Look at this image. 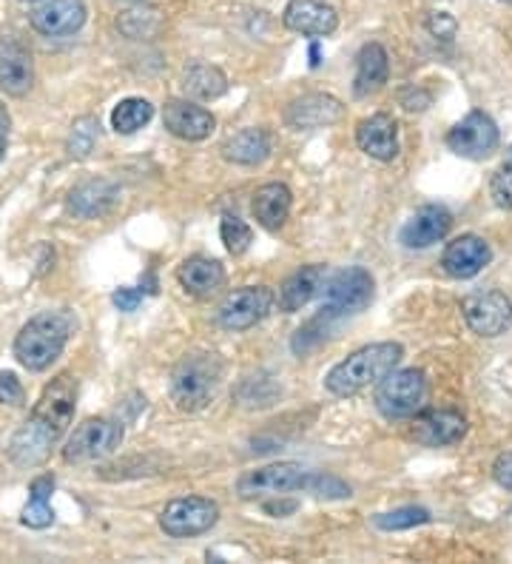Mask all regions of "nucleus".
I'll return each mask as SVG.
<instances>
[{"label": "nucleus", "mask_w": 512, "mask_h": 564, "mask_svg": "<svg viewBox=\"0 0 512 564\" xmlns=\"http://www.w3.org/2000/svg\"><path fill=\"white\" fill-rule=\"evenodd\" d=\"M77 408V379L61 373L43 388L41 400L34 402L32 416L23 422L9 440L7 454L18 468H37L52 456V447L66 436L75 420Z\"/></svg>", "instance_id": "f257e3e1"}, {"label": "nucleus", "mask_w": 512, "mask_h": 564, "mask_svg": "<svg viewBox=\"0 0 512 564\" xmlns=\"http://www.w3.org/2000/svg\"><path fill=\"white\" fill-rule=\"evenodd\" d=\"M77 330V317L68 308L41 311L34 314L21 334L14 337V359L26 368V371H46L52 362H57L66 351L68 339Z\"/></svg>", "instance_id": "f03ea898"}, {"label": "nucleus", "mask_w": 512, "mask_h": 564, "mask_svg": "<svg viewBox=\"0 0 512 564\" xmlns=\"http://www.w3.org/2000/svg\"><path fill=\"white\" fill-rule=\"evenodd\" d=\"M404 357L402 343H373L364 345L359 351L350 354L348 359H341L334 365L325 377V388L334 397H356L364 388L379 386Z\"/></svg>", "instance_id": "7ed1b4c3"}, {"label": "nucleus", "mask_w": 512, "mask_h": 564, "mask_svg": "<svg viewBox=\"0 0 512 564\" xmlns=\"http://www.w3.org/2000/svg\"><path fill=\"white\" fill-rule=\"evenodd\" d=\"M222 373L226 365L214 351H194L185 354L168 379L171 402L185 413H197L203 408L211 405L217 397L219 386H222Z\"/></svg>", "instance_id": "20e7f679"}, {"label": "nucleus", "mask_w": 512, "mask_h": 564, "mask_svg": "<svg viewBox=\"0 0 512 564\" xmlns=\"http://www.w3.org/2000/svg\"><path fill=\"white\" fill-rule=\"evenodd\" d=\"M427 400V377L418 368H393L375 388V408L384 420H410Z\"/></svg>", "instance_id": "39448f33"}, {"label": "nucleus", "mask_w": 512, "mask_h": 564, "mask_svg": "<svg viewBox=\"0 0 512 564\" xmlns=\"http://www.w3.org/2000/svg\"><path fill=\"white\" fill-rule=\"evenodd\" d=\"M322 294H325L322 311H325L330 319H341L350 317V314H359V311H364L373 303L375 282L368 269H362V265H350V269L336 271L330 280H325Z\"/></svg>", "instance_id": "423d86ee"}, {"label": "nucleus", "mask_w": 512, "mask_h": 564, "mask_svg": "<svg viewBox=\"0 0 512 564\" xmlns=\"http://www.w3.org/2000/svg\"><path fill=\"white\" fill-rule=\"evenodd\" d=\"M123 442V425L106 416H91L68 434L66 447H63V459L68 465H89L111 456Z\"/></svg>", "instance_id": "0eeeda50"}, {"label": "nucleus", "mask_w": 512, "mask_h": 564, "mask_svg": "<svg viewBox=\"0 0 512 564\" xmlns=\"http://www.w3.org/2000/svg\"><path fill=\"white\" fill-rule=\"evenodd\" d=\"M219 522V505L205 496H183L174 499L160 513V528L174 539H192L208 533Z\"/></svg>", "instance_id": "6e6552de"}, {"label": "nucleus", "mask_w": 512, "mask_h": 564, "mask_svg": "<svg viewBox=\"0 0 512 564\" xmlns=\"http://www.w3.org/2000/svg\"><path fill=\"white\" fill-rule=\"evenodd\" d=\"M447 149L456 158L465 160H487L501 143L499 126L495 120L481 109H472L465 120H458L450 131H447Z\"/></svg>", "instance_id": "1a4fd4ad"}, {"label": "nucleus", "mask_w": 512, "mask_h": 564, "mask_svg": "<svg viewBox=\"0 0 512 564\" xmlns=\"http://www.w3.org/2000/svg\"><path fill=\"white\" fill-rule=\"evenodd\" d=\"M311 470L302 468L299 462H276L265 468L248 470L239 476L237 494L242 499H265V496H285L305 488V479Z\"/></svg>", "instance_id": "9d476101"}, {"label": "nucleus", "mask_w": 512, "mask_h": 564, "mask_svg": "<svg viewBox=\"0 0 512 564\" xmlns=\"http://www.w3.org/2000/svg\"><path fill=\"white\" fill-rule=\"evenodd\" d=\"M461 314L472 334L484 339L501 337L512 328V300L504 291H478V294L465 296Z\"/></svg>", "instance_id": "9b49d317"}, {"label": "nucleus", "mask_w": 512, "mask_h": 564, "mask_svg": "<svg viewBox=\"0 0 512 564\" xmlns=\"http://www.w3.org/2000/svg\"><path fill=\"white\" fill-rule=\"evenodd\" d=\"M276 305V296L268 285H246L237 289L219 305V325L226 330H248L268 317Z\"/></svg>", "instance_id": "f8f14e48"}, {"label": "nucleus", "mask_w": 512, "mask_h": 564, "mask_svg": "<svg viewBox=\"0 0 512 564\" xmlns=\"http://www.w3.org/2000/svg\"><path fill=\"white\" fill-rule=\"evenodd\" d=\"M34 86L32 48L14 32H0V91L26 97Z\"/></svg>", "instance_id": "ddd939ff"}, {"label": "nucleus", "mask_w": 512, "mask_h": 564, "mask_svg": "<svg viewBox=\"0 0 512 564\" xmlns=\"http://www.w3.org/2000/svg\"><path fill=\"white\" fill-rule=\"evenodd\" d=\"M345 118V106L339 97L325 95V91H311L296 100H291L285 109V123L296 131L328 129Z\"/></svg>", "instance_id": "4468645a"}, {"label": "nucleus", "mask_w": 512, "mask_h": 564, "mask_svg": "<svg viewBox=\"0 0 512 564\" xmlns=\"http://www.w3.org/2000/svg\"><path fill=\"white\" fill-rule=\"evenodd\" d=\"M492 248L484 237L478 235H461L453 242H447L442 254V269L453 276V280H472L476 274L490 265Z\"/></svg>", "instance_id": "2eb2a0df"}, {"label": "nucleus", "mask_w": 512, "mask_h": 564, "mask_svg": "<svg viewBox=\"0 0 512 564\" xmlns=\"http://www.w3.org/2000/svg\"><path fill=\"white\" fill-rule=\"evenodd\" d=\"M86 18V0H46L32 12V29L46 37H66L80 32Z\"/></svg>", "instance_id": "dca6fc26"}, {"label": "nucleus", "mask_w": 512, "mask_h": 564, "mask_svg": "<svg viewBox=\"0 0 512 564\" xmlns=\"http://www.w3.org/2000/svg\"><path fill=\"white\" fill-rule=\"evenodd\" d=\"M282 23H285V29L296 32V35L328 37L339 26V14H336L334 7L322 3V0H291L285 12H282Z\"/></svg>", "instance_id": "f3484780"}, {"label": "nucleus", "mask_w": 512, "mask_h": 564, "mask_svg": "<svg viewBox=\"0 0 512 564\" xmlns=\"http://www.w3.org/2000/svg\"><path fill=\"white\" fill-rule=\"evenodd\" d=\"M163 123L174 138L188 140V143L211 138V131L217 129L211 111L192 104V100H168L163 106Z\"/></svg>", "instance_id": "a211bd4d"}, {"label": "nucleus", "mask_w": 512, "mask_h": 564, "mask_svg": "<svg viewBox=\"0 0 512 564\" xmlns=\"http://www.w3.org/2000/svg\"><path fill=\"white\" fill-rule=\"evenodd\" d=\"M356 145H359L368 158L379 160V163L396 160L399 158V123L390 118V115H384V111L359 120V126H356Z\"/></svg>", "instance_id": "6ab92c4d"}, {"label": "nucleus", "mask_w": 512, "mask_h": 564, "mask_svg": "<svg viewBox=\"0 0 512 564\" xmlns=\"http://www.w3.org/2000/svg\"><path fill=\"white\" fill-rule=\"evenodd\" d=\"M467 420L458 411L450 408H438V411H418L416 422H413V436L416 442L427 447H444L456 445L465 440Z\"/></svg>", "instance_id": "aec40b11"}, {"label": "nucleus", "mask_w": 512, "mask_h": 564, "mask_svg": "<svg viewBox=\"0 0 512 564\" xmlns=\"http://www.w3.org/2000/svg\"><path fill=\"white\" fill-rule=\"evenodd\" d=\"M450 228L453 214L444 206H438V203H431V206L418 208V212L404 223L399 240H402L404 248H431L450 235Z\"/></svg>", "instance_id": "412c9836"}, {"label": "nucleus", "mask_w": 512, "mask_h": 564, "mask_svg": "<svg viewBox=\"0 0 512 564\" xmlns=\"http://www.w3.org/2000/svg\"><path fill=\"white\" fill-rule=\"evenodd\" d=\"M117 200H120V186L106 177H95L72 188V194H68V212L80 217V220H95V217L109 214Z\"/></svg>", "instance_id": "4be33fe9"}, {"label": "nucleus", "mask_w": 512, "mask_h": 564, "mask_svg": "<svg viewBox=\"0 0 512 564\" xmlns=\"http://www.w3.org/2000/svg\"><path fill=\"white\" fill-rule=\"evenodd\" d=\"M177 282L185 294L208 300L226 285V269H222V262L211 260V257H188L185 262H179Z\"/></svg>", "instance_id": "5701e85b"}, {"label": "nucleus", "mask_w": 512, "mask_h": 564, "mask_svg": "<svg viewBox=\"0 0 512 564\" xmlns=\"http://www.w3.org/2000/svg\"><path fill=\"white\" fill-rule=\"evenodd\" d=\"M325 280H328V269L325 265H302L299 271H294V274L282 282L280 296H276V305H280L282 314H296V311L305 308L319 294Z\"/></svg>", "instance_id": "b1692460"}, {"label": "nucleus", "mask_w": 512, "mask_h": 564, "mask_svg": "<svg viewBox=\"0 0 512 564\" xmlns=\"http://www.w3.org/2000/svg\"><path fill=\"white\" fill-rule=\"evenodd\" d=\"M291 206H294V194L285 183H265V186L253 192V220L260 223L265 231H280L287 217H291Z\"/></svg>", "instance_id": "393cba45"}, {"label": "nucleus", "mask_w": 512, "mask_h": 564, "mask_svg": "<svg viewBox=\"0 0 512 564\" xmlns=\"http://www.w3.org/2000/svg\"><path fill=\"white\" fill-rule=\"evenodd\" d=\"M390 80V57L382 43H364L356 55L353 95L368 97L379 91Z\"/></svg>", "instance_id": "a878e982"}, {"label": "nucleus", "mask_w": 512, "mask_h": 564, "mask_svg": "<svg viewBox=\"0 0 512 564\" xmlns=\"http://www.w3.org/2000/svg\"><path fill=\"white\" fill-rule=\"evenodd\" d=\"M222 158L233 165H262L271 158V134L265 129H242L222 143Z\"/></svg>", "instance_id": "bb28decb"}, {"label": "nucleus", "mask_w": 512, "mask_h": 564, "mask_svg": "<svg viewBox=\"0 0 512 564\" xmlns=\"http://www.w3.org/2000/svg\"><path fill=\"white\" fill-rule=\"evenodd\" d=\"M165 18L160 9L143 7V3H134L126 12H120L117 18V29L123 32L129 41H154V37L163 32Z\"/></svg>", "instance_id": "cd10ccee"}, {"label": "nucleus", "mask_w": 512, "mask_h": 564, "mask_svg": "<svg viewBox=\"0 0 512 564\" xmlns=\"http://www.w3.org/2000/svg\"><path fill=\"white\" fill-rule=\"evenodd\" d=\"M183 91L188 97H194V100H217V97H222L228 91V77L217 66L197 63V66L185 72Z\"/></svg>", "instance_id": "c85d7f7f"}, {"label": "nucleus", "mask_w": 512, "mask_h": 564, "mask_svg": "<svg viewBox=\"0 0 512 564\" xmlns=\"http://www.w3.org/2000/svg\"><path fill=\"white\" fill-rule=\"evenodd\" d=\"M151 118H154V106L145 97H126L111 111V129L117 134H134L143 126H149Z\"/></svg>", "instance_id": "c756f323"}, {"label": "nucleus", "mask_w": 512, "mask_h": 564, "mask_svg": "<svg viewBox=\"0 0 512 564\" xmlns=\"http://www.w3.org/2000/svg\"><path fill=\"white\" fill-rule=\"evenodd\" d=\"M97 138H100V123L97 118L86 115V118H77L72 123V131H68L66 140V152L72 160H86L91 152H95Z\"/></svg>", "instance_id": "7c9ffc66"}, {"label": "nucleus", "mask_w": 512, "mask_h": 564, "mask_svg": "<svg viewBox=\"0 0 512 564\" xmlns=\"http://www.w3.org/2000/svg\"><path fill=\"white\" fill-rule=\"evenodd\" d=\"M431 510L427 508H416V505H407V508H396L390 510V513H375L373 524L379 530H410V528H418V524H427L431 522Z\"/></svg>", "instance_id": "2f4dec72"}, {"label": "nucleus", "mask_w": 512, "mask_h": 564, "mask_svg": "<svg viewBox=\"0 0 512 564\" xmlns=\"http://www.w3.org/2000/svg\"><path fill=\"white\" fill-rule=\"evenodd\" d=\"M219 237H222V242H226L228 254L239 257V254H246L248 248H251L253 228L248 226L246 220H239L237 214H226L222 223H219Z\"/></svg>", "instance_id": "473e14b6"}, {"label": "nucleus", "mask_w": 512, "mask_h": 564, "mask_svg": "<svg viewBox=\"0 0 512 564\" xmlns=\"http://www.w3.org/2000/svg\"><path fill=\"white\" fill-rule=\"evenodd\" d=\"M305 494H314L319 496V499H350V485H345L341 479H336V476H328V474H307L305 479Z\"/></svg>", "instance_id": "72a5a7b5"}, {"label": "nucleus", "mask_w": 512, "mask_h": 564, "mask_svg": "<svg viewBox=\"0 0 512 564\" xmlns=\"http://www.w3.org/2000/svg\"><path fill=\"white\" fill-rule=\"evenodd\" d=\"M21 522L26 524V528H34V530L48 528V524L55 522V508L48 505V499H41V496H29V505L23 508Z\"/></svg>", "instance_id": "f704fd0d"}, {"label": "nucleus", "mask_w": 512, "mask_h": 564, "mask_svg": "<svg viewBox=\"0 0 512 564\" xmlns=\"http://www.w3.org/2000/svg\"><path fill=\"white\" fill-rule=\"evenodd\" d=\"M328 323H334V319H330L328 314L322 311L319 317L311 319V323H307L305 328L296 330L294 351H296V354H307V351H311V348H314L316 343H322V337H325V325H328Z\"/></svg>", "instance_id": "c9c22d12"}, {"label": "nucleus", "mask_w": 512, "mask_h": 564, "mask_svg": "<svg viewBox=\"0 0 512 564\" xmlns=\"http://www.w3.org/2000/svg\"><path fill=\"white\" fill-rule=\"evenodd\" d=\"M490 197L499 208L512 212V165H504V169H499V172L492 174Z\"/></svg>", "instance_id": "e433bc0d"}, {"label": "nucleus", "mask_w": 512, "mask_h": 564, "mask_svg": "<svg viewBox=\"0 0 512 564\" xmlns=\"http://www.w3.org/2000/svg\"><path fill=\"white\" fill-rule=\"evenodd\" d=\"M26 402V391H23L21 379L12 371H0V405L21 408Z\"/></svg>", "instance_id": "4c0bfd02"}, {"label": "nucleus", "mask_w": 512, "mask_h": 564, "mask_svg": "<svg viewBox=\"0 0 512 564\" xmlns=\"http://www.w3.org/2000/svg\"><path fill=\"white\" fill-rule=\"evenodd\" d=\"M427 29H431V35L442 37V41H453L458 23L450 12H431L427 14Z\"/></svg>", "instance_id": "58836bf2"}, {"label": "nucleus", "mask_w": 512, "mask_h": 564, "mask_svg": "<svg viewBox=\"0 0 512 564\" xmlns=\"http://www.w3.org/2000/svg\"><path fill=\"white\" fill-rule=\"evenodd\" d=\"M492 479L504 490H512V451L495 456V462H492Z\"/></svg>", "instance_id": "ea45409f"}, {"label": "nucleus", "mask_w": 512, "mask_h": 564, "mask_svg": "<svg viewBox=\"0 0 512 564\" xmlns=\"http://www.w3.org/2000/svg\"><path fill=\"white\" fill-rule=\"evenodd\" d=\"M143 289H117L115 294H111V303L120 311H137V305L143 303Z\"/></svg>", "instance_id": "a19ab883"}, {"label": "nucleus", "mask_w": 512, "mask_h": 564, "mask_svg": "<svg viewBox=\"0 0 512 564\" xmlns=\"http://www.w3.org/2000/svg\"><path fill=\"white\" fill-rule=\"evenodd\" d=\"M9 129H12V118H9L7 106L0 104V160H3V154H7Z\"/></svg>", "instance_id": "79ce46f5"}, {"label": "nucleus", "mask_w": 512, "mask_h": 564, "mask_svg": "<svg viewBox=\"0 0 512 564\" xmlns=\"http://www.w3.org/2000/svg\"><path fill=\"white\" fill-rule=\"evenodd\" d=\"M265 510H268V513H280V517H282V513H294V510H296V502H282V505L268 502V505H265Z\"/></svg>", "instance_id": "37998d69"}, {"label": "nucleus", "mask_w": 512, "mask_h": 564, "mask_svg": "<svg viewBox=\"0 0 512 564\" xmlns=\"http://www.w3.org/2000/svg\"><path fill=\"white\" fill-rule=\"evenodd\" d=\"M506 165H512V145L506 149Z\"/></svg>", "instance_id": "c03bdc74"}, {"label": "nucleus", "mask_w": 512, "mask_h": 564, "mask_svg": "<svg viewBox=\"0 0 512 564\" xmlns=\"http://www.w3.org/2000/svg\"><path fill=\"white\" fill-rule=\"evenodd\" d=\"M126 3H143V0H126Z\"/></svg>", "instance_id": "a18cd8bd"}, {"label": "nucleus", "mask_w": 512, "mask_h": 564, "mask_svg": "<svg viewBox=\"0 0 512 564\" xmlns=\"http://www.w3.org/2000/svg\"><path fill=\"white\" fill-rule=\"evenodd\" d=\"M26 3H34V0H26Z\"/></svg>", "instance_id": "49530a36"}]
</instances>
